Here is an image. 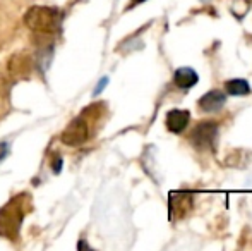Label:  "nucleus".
<instances>
[{"mask_svg":"<svg viewBox=\"0 0 252 251\" xmlns=\"http://www.w3.org/2000/svg\"><path fill=\"white\" fill-rule=\"evenodd\" d=\"M60 12L53 7L34 5L24 14V23L31 31L38 35H52L57 31Z\"/></svg>","mask_w":252,"mask_h":251,"instance_id":"1","label":"nucleus"},{"mask_svg":"<svg viewBox=\"0 0 252 251\" xmlns=\"http://www.w3.org/2000/svg\"><path fill=\"white\" fill-rule=\"evenodd\" d=\"M23 215V208H21L19 203H16V200L5 205L0 210V236L10 239V241H16L17 236H19Z\"/></svg>","mask_w":252,"mask_h":251,"instance_id":"2","label":"nucleus"},{"mask_svg":"<svg viewBox=\"0 0 252 251\" xmlns=\"http://www.w3.org/2000/svg\"><path fill=\"white\" fill-rule=\"evenodd\" d=\"M88 138H90V126H88V121L83 117H76L69 122V126L63 129L62 140L63 144L67 146H79V144L86 143Z\"/></svg>","mask_w":252,"mask_h":251,"instance_id":"3","label":"nucleus"},{"mask_svg":"<svg viewBox=\"0 0 252 251\" xmlns=\"http://www.w3.org/2000/svg\"><path fill=\"white\" fill-rule=\"evenodd\" d=\"M216 134H218V126L211 121H204L192 129V133H190V143L197 150H206V148H211L215 144Z\"/></svg>","mask_w":252,"mask_h":251,"instance_id":"4","label":"nucleus"},{"mask_svg":"<svg viewBox=\"0 0 252 251\" xmlns=\"http://www.w3.org/2000/svg\"><path fill=\"white\" fill-rule=\"evenodd\" d=\"M7 71L16 79H26L31 76V71H33V59L26 52H17V54L10 55L9 62H7Z\"/></svg>","mask_w":252,"mask_h":251,"instance_id":"5","label":"nucleus"},{"mask_svg":"<svg viewBox=\"0 0 252 251\" xmlns=\"http://www.w3.org/2000/svg\"><path fill=\"white\" fill-rule=\"evenodd\" d=\"M168 208L170 218H173V220L186 217L192 208V196L189 193H172L168 200Z\"/></svg>","mask_w":252,"mask_h":251,"instance_id":"6","label":"nucleus"},{"mask_svg":"<svg viewBox=\"0 0 252 251\" xmlns=\"http://www.w3.org/2000/svg\"><path fill=\"white\" fill-rule=\"evenodd\" d=\"M226 104V95L220 90H211L206 95H202L197 102L199 108L202 112H218L220 108H223V105Z\"/></svg>","mask_w":252,"mask_h":251,"instance_id":"7","label":"nucleus"},{"mask_svg":"<svg viewBox=\"0 0 252 251\" xmlns=\"http://www.w3.org/2000/svg\"><path fill=\"white\" fill-rule=\"evenodd\" d=\"M190 121V114L187 110H179V108H175V110H170L168 114H166V121L165 124L168 127L170 133H182L184 129L187 127Z\"/></svg>","mask_w":252,"mask_h":251,"instance_id":"8","label":"nucleus"},{"mask_svg":"<svg viewBox=\"0 0 252 251\" xmlns=\"http://www.w3.org/2000/svg\"><path fill=\"white\" fill-rule=\"evenodd\" d=\"M173 81H175V84L180 90H189V88L196 86L197 81H199V76H197V72L192 67H180L173 74Z\"/></svg>","mask_w":252,"mask_h":251,"instance_id":"9","label":"nucleus"},{"mask_svg":"<svg viewBox=\"0 0 252 251\" xmlns=\"http://www.w3.org/2000/svg\"><path fill=\"white\" fill-rule=\"evenodd\" d=\"M225 90L228 95L232 97H242V95H249L251 93V86L246 79H230L225 83Z\"/></svg>","mask_w":252,"mask_h":251,"instance_id":"10","label":"nucleus"},{"mask_svg":"<svg viewBox=\"0 0 252 251\" xmlns=\"http://www.w3.org/2000/svg\"><path fill=\"white\" fill-rule=\"evenodd\" d=\"M106 83H108V77H101V81L96 84V90H94V93H93L94 97H96L98 93H101V91H103V88L106 86Z\"/></svg>","mask_w":252,"mask_h":251,"instance_id":"11","label":"nucleus"},{"mask_svg":"<svg viewBox=\"0 0 252 251\" xmlns=\"http://www.w3.org/2000/svg\"><path fill=\"white\" fill-rule=\"evenodd\" d=\"M7 151H9V144H7V143H0V160L5 157Z\"/></svg>","mask_w":252,"mask_h":251,"instance_id":"12","label":"nucleus"},{"mask_svg":"<svg viewBox=\"0 0 252 251\" xmlns=\"http://www.w3.org/2000/svg\"><path fill=\"white\" fill-rule=\"evenodd\" d=\"M60 167H62V158L57 157L55 160H53V171H55V172H60Z\"/></svg>","mask_w":252,"mask_h":251,"instance_id":"13","label":"nucleus"},{"mask_svg":"<svg viewBox=\"0 0 252 251\" xmlns=\"http://www.w3.org/2000/svg\"><path fill=\"white\" fill-rule=\"evenodd\" d=\"M130 2H132V5H137V3H143L144 0H130Z\"/></svg>","mask_w":252,"mask_h":251,"instance_id":"14","label":"nucleus"},{"mask_svg":"<svg viewBox=\"0 0 252 251\" xmlns=\"http://www.w3.org/2000/svg\"><path fill=\"white\" fill-rule=\"evenodd\" d=\"M0 90H2V86H0Z\"/></svg>","mask_w":252,"mask_h":251,"instance_id":"15","label":"nucleus"},{"mask_svg":"<svg viewBox=\"0 0 252 251\" xmlns=\"http://www.w3.org/2000/svg\"><path fill=\"white\" fill-rule=\"evenodd\" d=\"M204 2H206V0H204Z\"/></svg>","mask_w":252,"mask_h":251,"instance_id":"16","label":"nucleus"}]
</instances>
